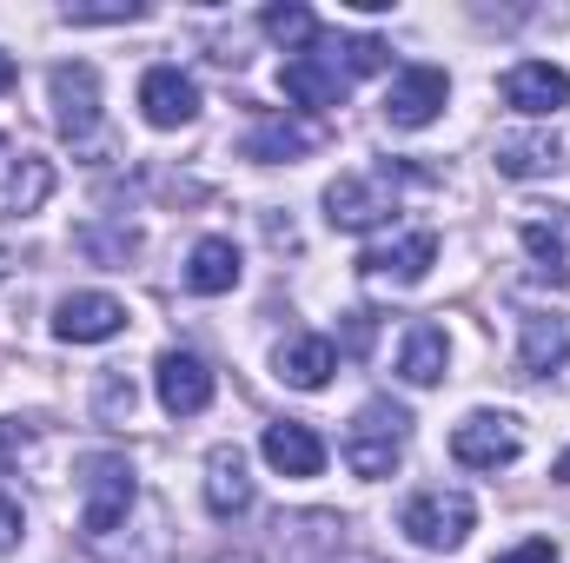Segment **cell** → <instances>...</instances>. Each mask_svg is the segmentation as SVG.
I'll list each match as a JSON object with an SVG mask.
<instances>
[{
    "mask_svg": "<svg viewBox=\"0 0 570 563\" xmlns=\"http://www.w3.org/2000/svg\"><path fill=\"white\" fill-rule=\"evenodd\" d=\"M564 159V140L551 134V127H524V134H498L491 146V166L504 172V179H538V172H551Z\"/></svg>",
    "mask_w": 570,
    "mask_h": 563,
    "instance_id": "ac0fdd59",
    "label": "cell"
},
{
    "mask_svg": "<svg viewBox=\"0 0 570 563\" xmlns=\"http://www.w3.org/2000/svg\"><path fill=\"white\" fill-rule=\"evenodd\" d=\"M504 107H518L524 120H551L570 107V73L551 60H518L504 73Z\"/></svg>",
    "mask_w": 570,
    "mask_h": 563,
    "instance_id": "8fae6325",
    "label": "cell"
},
{
    "mask_svg": "<svg viewBox=\"0 0 570 563\" xmlns=\"http://www.w3.org/2000/svg\"><path fill=\"white\" fill-rule=\"evenodd\" d=\"M338 53H345V73H372V67H385V40H345Z\"/></svg>",
    "mask_w": 570,
    "mask_h": 563,
    "instance_id": "83f0119b",
    "label": "cell"
},
{
    "mask_svg": "<svg viewBox=\"0 0 570 563\" xmlns=\"http://www.w3.org/2000/svg\"><path fill=\"white\" fill-rule=\"evenodd\" d=\"M134 497H140V477H134V464H127L120 451L80 457V531H87V537H114V531L127 524Z\"/></svg>",
    "mask_w": 570,
    "mask_h": 563,
    "instance_id": "6da1fadb",
    "label": "cell"
},
{
    "mask_svg": "<svg viewBox=\"0 0 570 563\" xmlns=\"http://www.w3.org/2000/svg\"><path fill=\"white\" fill-rule=\"evenodd\" d=\"M140 113H146V127H159V134L193 127V120H199V87H193V73H179V67H146Z\"/></svg>",
    "mask_w": 570,
    "mask_h": 563,
    "instance_id": "4fadbf2b",
    "label": "cell"
},
{
    "mask_svg": "<svg viewBox=\"0 0 570 563\" xmlns=\"http://www.w3.org/2000/svg\"><path fill=\"white\" fill-rule=\"evenodd\" d=\"M518 365L531 378H551L570 365V312H524L518 325Z\"/></svg>",
    "mask_w": 570,
    "mask_h": 563,
    "instance_id": "9a60e30c",
    "label": "cell"
},
{
    "mask_svg": "<svg viewBox=\"0 0 570 563\" xmlns=\"http://www.w3.org/2000/svg\"><path fill=\"white\" fill-rule=\"evenodd\" d=\"M233 285H239V246H233V239H199L193 259H186V292L219 298V292H233Z\"/></svg>",
    "mask_w": 570,
    "mask_h": 563,
    "instance_id": "7402d4cb",
    "label": "cell"
},
{
    "mask_svg": "<svg viewBox=\"0 0 570 563\" xmlns=\"http://www.w3.org/2000/svg\"><path fill=\"white\" fill-rule=\"evenodd\" d=\"M431 266H438V233H399V239L358 253V273L372 285H419Z\"/></svg>",
    "mask_w": 570,
    "mask_h": 563,
    "instance_id": "30bf717a",
    "label": "cell"
},
{
    "mask_svg": "<svg viewBox=\"0 0 570 563\" xmlns=\"http://www.w3.org/2000/svg\"><path fill=\"white\" fill-rule=\"evenodd\" d=\"M279 378L285 385H298V392H318V385H332V372H338V345L332 338H318V332H298V338H285L279 345Z\"/></svg>",
    "mask_w": 570,
    "mask_h": 563,
    "instance_id": "ffe728a7",
    "label": "cell"
},
{
    "mask_svg": "<svg viewBox=\"0 0 570 563\" xmlns=\"http://www.w3.org/2000/svg\"><path fill=\"white\" fill-rule=\"evenodd\" d=\"M259 27L279 40L285 53H305V47H318V33H325L305 7H266V20H259Z\"/></svg>",
    "mask_w": 570,
    "mask_h": 563,
    "instance_id": "cb8c5ba5",
    "label": "cell"
},
{
    "mask_svg": "<svg viewBox=\"0 0 570 563\" xmlns=\"http://www.w3.org/2000/svg\"><path fill=\"white\" fill-rule=\"evenodd\" d=\"M20 531H27V517H20V504H13V497L0 491V557H7L13 544H20Z\"/></svg>",
    "mask_w": 570,
    "mask_h": 563,
    "instance_id": "f1b7e54d",
    "label": "cell"
},
{
    "mask_svg": "<svg viewBox=\"0 0 570 563\" xmlns=\"http://www.w3.org/2000/svg\"><path fill=\"white\" fill-rule=\"evenodd\" d=\"M153 392H159V405H166L173 418H199V412L213 405V372H206V358H193V352H159Z\"/></svg>",
    "mask_w": 570,
    "mask_h": 563,
    "instance_id": "7c38bea8",
    "label": "cell"
},
{
    "mask_svg": "<svg viewBox=\"0 0 570 563\" xmlns=\"http://www.w3.org/2000/svg\"><path fill=\"white\" fill-rule=\"evenodd\" d=\"M94 405H100V418H107V424H127V418H134V405H140V392H134V378H127V372H107V378H100V392H94Z\"/></svg>",
    "mask_w": 570,
    "mask_h": 563,
    "instance_id": "d4e9b609",
    "label": "cell"
},
{
    "mask_svg": "<svg viewBox=\"0 0 570 563\" xmlns=\"http://www.w3.org/2000/svg\"><path fill=\"white\" fill-rule=\"evenodd\" d=\"M7 87H13V60L0 53V93H7Z\"/></svg>",
    "mask_w": 570,
    "mask_h": 563,
    "instance_id": "1f68e13d",
    "label": "cell"
},
{
    "mask_svg": "<svg viewBox=\"0 0 570 563\" xmlns=\"http://www.w3.org/2000/svg\"><path fill=\"white\" fill-rule=\"evenodd\" d=\"M524 253L538 259V273H551V285H564V253H570V213L558 219H524Z\"/></svg>",
    "mask_w": 570,
    "mask_h": 563,
    "instance_id": "603a6c76",
    "label": "cell"
},
{
    "mask_svg": "<svg viewBox=\"0 0 570 563\" xmlns=\"http://www.w3.org/2000/svg\"><path fill=\"white\" fill-rule=\"evenodd\" d=\"M325 146V127L318 120H298V113H259L253 134H246V159L259 166H285V159H305Z\"/></svg>",
    "mask_w": 570,
    "mask_h": 563,
    "instance_id": "5bb4252c",
    "label": "cell"
},
{
    "mask_svg": "<svg viewBox=\"0 0 570 563\" xmlns=\"http://www.w3.org/2000/svg\"><path fill=\"white\" fill-rule=\"evenodd\" d=\"M47 192H53V166H47L40 152H13V159L0 166V219H27V213H40Z\"/></svg>",
    "mask_w": 570,
    "mask_h": 563,
    "instance_id": "d6986e66",
    "label": "cell"
},
{
    "mask_svg": "<svg viewBox=\"0 0 570 563\" xmlns=\"http://www.w3.org/2000/svg\"><path fill=\"white\" fill-rule=\"evenodd\" d=\"M399 531L419 544V551H458L471 531H478V504H471V491H444V484H431L419 497H405V511H399Z\"/></svg>",
    "mask_w": 570,
    "mask_h": 563,
    "instance_id": "3957f363",
    "label": "cell"
},
{
    "mask_svg": "<svg viewBox=\"0 0 570 563\" xmlns=\"http://www.w3.org/2000/svg\"><path fill=\"white\" fill-rule=\"evenodd\" d=\"M140 13H146V7L127 0V7H67L60 20H67V27H114V20H140Z\"/></svg>",
    "mask_w": 570,
    "mask_h": 563,
    "instance_id": "4316f807",
    "label": "cell"
},
{
    "mask_svg": "<svg viewBox=\"0 0 570 563\" xmlns=\"http://www.w3.org/2000/svg\"><path fill=\"white\" fill-rule=\"evenodd\" d=\"M518 451H524V431L504 412H471L451 431V457L464 471H504V464H518Z\"/></svg>",
    "mask_w": 570,
    "mask_h": 563,
    "instance_id": "8992f818",
    "label": "cell"
},
{
    "mask_svg": "<svg viewBox=\"0 0 570 563\" xmlns=\"http://www.w3.org/2000/svg\"><path fill=\"white\" fill-rule=\"evenodd\" d=\"M259 451H266V464H273L279 477H318V471H325V437H318L312 424H298V418L266 424Z\"/></svg>",
    "mask_w": 570,
    "mask_h": 563,
    "instance_id": "2e32d148",
    "label": "cell"
},
{
    "mask_svg": "<svg viewBox=\"0 0 570 563\" xmlns=\"http://www.w3.org/2000/svg\"><path fill=\"white\" fill-rule=\"evenodd\" d=\"M444 100H451V73H444V67H405V73L385 87V120H392L399 134H419V127H431V120L444 113Z\"/></svg>",
    "mask_w": 570,
    "mask_h": 563,
    "instance_id": "ba28073f",
    "label": "cell"
},
{
    "mask_svg": "<svg viewBox=\"0 0 570 563\" xmlns=\"http://www.w3.org/2000/svg\"><path fill=\"white\" fill-rule=\"evenodd\" d=\"M405 437H412V412L392 405V398H372V405H358V418H352V431H345V464H352L358 477L379 484V477L399 471Z\"/></svg>",
    "mask_w": 570,
    "mask_h": 563,
    "instance_id": "7a4b0ae2",
    "label": "cell"
},
{
    "mask_svg": "<svg viewBox=\"0 0 570 563\" xmlns=\"http://www.w3.org/2000/svg\"><path fill=\"white\" fill-rule=\"evenodd\" d=\"M127 332V305L114 298V292H73V298H60V312H53V338L60 345H107V338H120Z\"/></svg>",
    "mask_w": 570,
    "mask_h": 563,
    "instance_id": "9c48e42d",
    "label": "cell"
},
{
    "mask_svg": "<svg viewBox=\"0 0 570 563\" xmlns=\"http://www.w3.org/2000/svg\"><path fill=\"white\" fill-rule=\"evenodd\" d=\"M7 273H13V253H7V246H0V285H7Z\"/></svg>",
    "mask_w": 570,
    "mask_h": 563,
    "instance_id": "d6a6232c",
    "label": "cell"
},
{
    "mask_svg": "<svg viewBox=\"0 0 570 563\" xmlns=\"http://www.w3.org/2000/svg\"><path fill=\"white\" fill-rule=\"evenodd\" d=\"M444 365H451V338H444L438 325H412L405 345H399V378H405L412 392H431V385L444 378Z\"/></svg>",
    "mask_w": 570,
    "mask_h": 563,
    "instance_id": "44dd1931",
    "label": "cell"
},
{
    "mask_svg": "<svg viewBox=\"0 0 570 563\" xmlns=\"http://www.w3.org/2000/svg\"><path fill=\"white\" fill-rule=\"evenodd\" d=\"M80 253H94V259H107V266H127V259L140 253V233H134V226H114V233H80Z\"/></svg>",
    "mask_w": 570,
    "mask_h": 563,
    "instance_id": "484cf974",
    "label": "cell"
},
{
    "mask_svg": "<svg viewBox=\"0 0 570 563\" xmlns=\"http://www.w3.org/2000/svg\"><path fill=\"white\" fill-rule=\"evenodd\" d=\"M498 563H558V544H551V537H531V544H518V551H504Z\"/></svg>",
    "mask_w": 570,
    "mask_h": 563,
    "instance_id": "f546056e",
    "label": "cell"
},
{
    "mask_svg": "<svg viewBox=\"0 0 570 563\" xmlns=\"http://www.w3.org/2000/svg\"><path fill=\"white\" fill-rule=\"evenodd\" d=\"M206 511L213 517H246L253 511V471L239 444H213L206 457Z\"/></svg>",
    "mask_w": 570,
    "mask_h": 563,
    "instance_id": "e0dca14e",
    "label": "cell"
},
{
    "mask_svg": "<svg viewBox=\"0 0 570 563\" xmlns=\"http://www.w3.org/2000/svg\"><path fill=\"white\" fill-rule=\"evenodd\" d=\"M279 87L292 107H305V113H325V107H338L345 93H352V73L338 67V47L318 33V47H305V53H292L279 67Z\"/></svg>",
    "mask_w": 570,
    "mask_h": 563,
    "instance_id": "5b68a950",
    "label": "cell"
},
{
    "mask_svg": "<svg viewBox=\"0 0 570 563\" xmlns=\"http://www.w3.org/2000/svg\"><path fill=\"white\" fill-rule=\"evenodd\" d=\"M47 100H53V127L67 134V140H94V127H100V73L87 67V60H67V67H53L47 73Z\"/></svg>",
    "mask_w": 570,
    "mask_h": 563,
    "instance_id": "52a82bcc",
    "label": "cell"
},
{
    "mask_svg": "<svg viewBox=\"0 0 570 563\" xmlns=\"http://www.w3.org/2000/svg\"><path fill=\"white\" fill-rule=\"evenodd\" d=\"M399 213V172L379 166V172H338L325 186V219L338 233H372Z\"/></svg>",
    "mask_w": 570,
    "mask_h": 563,
    "instance_id": "277c9868",
    "label": "cell"
},
{
    "mask_svg": "<svg viewBox=\"0 0 570 563\" xmlns=\"http://www.w3.org/2000/svg\"><path fill=\"white\" fill-rule=\"evenodd\" d=\"M551 477H558V484H570V451L558 457V464H551Z\"/></svg>",
    "mask_w": 570,
    "mask_h": 563,
    "instance_id": "4dcf8cb0",
    "label": "cell"
}]
</instances>
